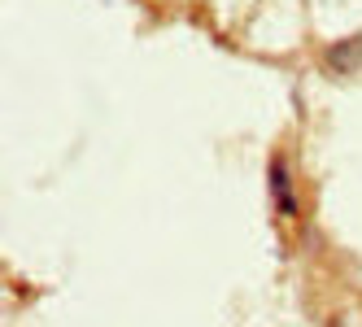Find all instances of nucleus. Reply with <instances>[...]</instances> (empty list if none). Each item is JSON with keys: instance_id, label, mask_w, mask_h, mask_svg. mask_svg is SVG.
Listing matches in <instances>:
<instances>
[{"instance_id": "obj_1", "label": "nucleus", "mask_w": 362, "mask_h": 327, "mask_svg": "<svg viewBox=\"0 0 362 327\" xmlns=\"http://www.w3.org/2000/svg\"><path fill=\"white\" fill-rule=\"evenodd\" d=\"M267 192H271V206H275L279 218L293 222L301 214V201H297V188H293V170H288V157L284 153H275L267 162Z\"/></svg>"}, {"instance_id": "obj_2", "label": "nucleus", "mask_w": 362, "mask_h": 327, "mask_svg": "<svg viewBox=\"0 0 362 327\" xmlns=\"http://www.w3.org/2000/svg\"><path fill=\"white\" fill-rule=\"evenodd\" d=\"M358 61H362V35H349V40H341V44H332V48H327V66H332L336 74L354 70Z\"/></svg>"}]
</instances>
